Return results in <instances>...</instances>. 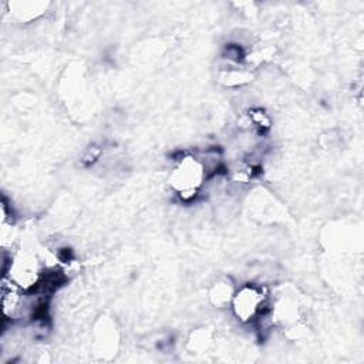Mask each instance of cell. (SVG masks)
<instances>
[{
    "label": "cell",
    "mask_w": 364,
    "mask_h": 364,
    "mask_svg": "<svg viewBox=\"0 0 364 364\" xmlns=\"http://www.w3.org/2000/svg\"><path fill=\"white\" fill-rule=\"evenodd\" d=\"M262 304H263L262 291L250 284L242 287L233 300L235 313L243 321L252 320L260 311Z\"/></svg>",
    "instance_id": "1"
},
{
    "label": "cell",
    "mask_w": 364,
    "mask_h": 364,
    "mask_svg": "<svg viewBox=\"0 0 364 364\" xmlns=\"http://www.w3.org/2000/svg\"><path fill=\"white\" fill-rule=\"evenodd\" d=\"M200 181V168L192 158H185L183 164L178 166L173 173V185L179 191V195L189 198L195 195Z\"/></svg>",
    "instance_id": "2"
}]
</instances>
